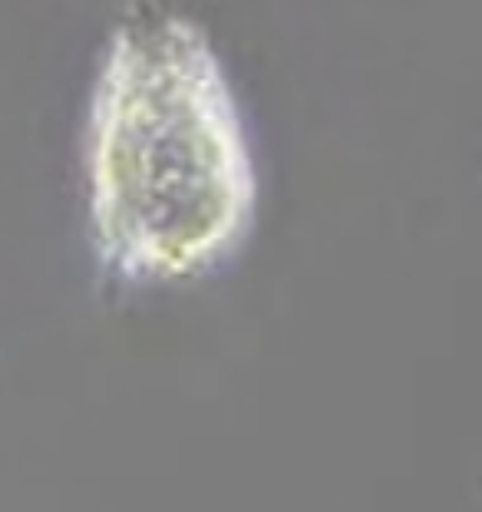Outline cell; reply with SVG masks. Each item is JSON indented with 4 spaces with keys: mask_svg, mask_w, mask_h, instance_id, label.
Segmentation results:
<instances>
[{
    "mask_svg": "<svg viewBox=\"0 0 482 512\" xmlns=\"http://www.w3.org/2000/svg\"><path fill=\"white\" fill-rule=\"evenodd\" d=\"M86 222L119 285H179L251 238L258 169L245 113L202 27L136 14L106 43L83 126Z\"/></svg>",
    "mask_w": 482,
    "mask_h": 512,
    "instance_id": "obj_1",
    "label": "cell"
}]
</instances>
